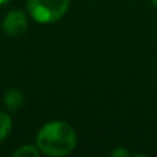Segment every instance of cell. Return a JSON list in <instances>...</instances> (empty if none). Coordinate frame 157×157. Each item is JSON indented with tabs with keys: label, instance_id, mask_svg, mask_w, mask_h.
Returning <instances> with one entry per match:
<instances>
[{
	"label": "cell",
	"instance_id": "cell-9",
	"mask_svg": "<svg viewBox=\"0 0 157 157\" xmlns=\"http://www.w3.org/2000/svg\"><path fill=\"white\" fill-rule=\"evenodd\" d=\"M150 2H152V4L155 6V7H157V0H150Z\"/></svg>",
	"mask_w": 157,
	"mask_h": 157
},
{
	"label": "cell",
	"instance_id": "cell-3",
	"mask_svg": "<svg viewBox=\"0 0 157 157\" xmlns=\"http://www.w3.org/2000/svg\"><path fill=\"white\" fill-rule=\"evenodd\" d=\"M28 28V18L21 10H13L6 15L3 21V29L6 35L11 37H18L26 30Z\"/></svg>",
	"mask_w": 157,
	"mask_h": 157
},
{
	"label": "cell",
	"instance_id": "cell-8",
	"mask_svg": "<svg viewBox=\"0 0 157 157\" xmlns=\"http://www.w3.org/2000/svg\"><path fill=\"white\" fill-rule=\"evenodd\" d=\"M10 0H0V6H3V4H6V3H8Z\"/></svg>",
	"mask_w": 157,
	"mask_h": 157
},
{
	"label": "cell",
	"instance_id": "cell-6",
	"mask_svg": "<svg viewBox=\"0 0 157 157\" xmlns=\"http://www.w3.org/2000/svg\"><path fill=\"white\" fill-rule=\"evenodd\" d=\"M40 150L37 146H32V145H24L22 147L17 149L13 153L14 157H39L40 156Z\"/></svg>",
	"mask_w": 157,
	"mask_h": 157
},
{
	"label": "cell",
	"instance_id": "cell-2",
	"mask_svg": "<svg viewBox=\"0 0 157 157\" xmlns=\"http://www.w3.org/2000/svg\"><path fill=\"white\" fill-rule=\"evenodd\" d=\"M69 0H28V11L36 22L51 24L66 14Z\"/></svg>",
	"mask_w": 157,
	"mask_h": 157
},
{
	"label": "cell",
	"instance_id": "cell-5",
	"mask_svg": "<svg viewBox=\"0 0 157 157\" xmlns=\"http://www.w3.org/2000/svg\"><path fill=\"white\" fill-rule=\"evenodd\" d=\"M11 127H13V120H11L10 114L0 112V142L7 138V135L11 131Z\"/></svg>",
	"mask_w": 157,
	"mask_h": 157
},
{
	"label": "cell",
	"instance_id": "cell-7",
	"mask_svg": "<svg viewBox=\"0 0 157 157\" xmlns=\"http://www.w3.org/2000/svg\"><path fill=\"white\" fill-rule=\"evenodd\" d=\"M110 155L113 157H128L130 156V153H128V150H125L124 147H117V149L112 150Z\"/></svg>",
	"mask_w": 157,
	"mask_h": 157
},
{
	"label": "cell",
	"instance_id": "cell-4",
	"mask_svg": "<svg viewBox=\"0 0 157 157\" xmlns=\"http://www.w3.org/2000/svg\"><path fill=\"white\" fill-rule=\"evenodd\" d=\"M4 106L10 112H17L24 105V94L19 88H10L4 95Z\"/></svg>",
	"mask_w": 157,
	"mask_h": 157
},
{
	"label": "cell",
	"instance_id": "cell-1",
	"mask_svg": "<svg viewBox=\"0 0 157 157\" xmlns=\"http://www.w3.org/2000/svg\"><path fill=\"white\" fill-rule=\"evenodd\" d=\"M76 132L71 124L61 120L50 121L40 128L36 136V145L43 155L61 157L66 156L76 146Z\"/></svg>",
	"mask_w": 157,
	"mask_h": 157
}]
</instances>
